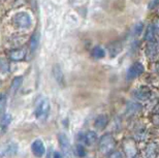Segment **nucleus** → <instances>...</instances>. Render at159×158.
<instances>
[{
    "instance_id": "1",
    "label": "nucleus",
    "mask_w": 159,
    "mask_h": 158,
    "mask_svg": "<svg viewBox=\"0 0 159 158\" xmlns=\"http://www.w3.org/2000/svg\"><path fill=\"white\" fill-rule=\"evenodd\" d=\"M116 147V141L113 138L111 133H106L101 137L99 141V145H98V149L99 152L103 155H107L111 152H113Z\"/></svg>"
},
{
    "instance_id": "15",
    "label": "nucleus",
    "mask_w": 159,
    "mask_h": 158,
    "mask_svg": "<svg viewBox=\"0 0 159 158\" xmlns=\"http://www.w3.org/2000/svg\"><path fill=\"white\" fill-rule=\"evenodd\" d=\"M107 123H109V119H107V117L106 115H100L98 116L96 120H95L94 122V125L95 127L98 128V129H103L107 127Z\"/></svg>"
},
{
    "instance_id": "27",
    "label": "nucleus",
    "mask_w": 159,
    "mask_h": 158,
    "mask_svg": "<svg viewBox=\"0 0 159 158\" xmlns=\"http://www.w3.org/2000/svg\"><path fill=\"white\" fill-rule=\"evenodd\" d=\"M134 158H138V157H134Z\"/></svg>"
},
{
    "instance_id": "18",
    "label": "nucleus",
    "mask_w": 159,
    "mask_h": 158,
    "mask_svg": "<svg viewBox=\"0 0 159 158\" xmlns=\"http://www.w3.org/2000/svg\"><path fill=\"white\" fill-rule=\"evenodd\" d=\"M17 152V146L15 144H9L7 147L4 148L2 153H0V155L5 156V155H14Z\"/></svg>"
},
{
    "instance_id": "12",
    "label": "nucleus",
    "mask_w": 159,
    "mask_h": 158,
    "mask_svg": "<svg viewBox=\"0 0 159 158\" xmlns=\"http://www.w3.org/2000/svg\"><path fill=\"white\" fill-rule=\"evenodd\" d=\"M96 141H97V134L94 131L89 130L86 133H84V135H82V142L85 145H87V146H91V145L95 144Z\"/></svg>"
},
{
    "instance_id": "23",
    "label": "nucleus",
    "mask_w": 159,
    "mask_h": 158,
    "mask_svg": "<svg viewBox=\"0 0 159 158\" xmlns=\"http://www.w3.org/2000/svg\"><path fill=\"white\" fill-rule=\"evenodd\" d=\"M109 158H123V156L119 151H113L109 154Z\"/></svg>"
},
{
    "instance_id": "3",
    "label": "nucleus",
    "mask_w": 159,
    "mask_h": 158,
    "mask_svg": "<svg viewBox=\"0 0 159 158\" xmlns=\"http://www.w3.org/2000/svg\"><path fill=\"white\" fill-rule=\"evenodd\" d=\"M50 113V102L48 98H43L35 109V116L39 120H46Z\"/></svg>"
},
{
    "instance_id": "17",
    "label": "nucleus",
    "mask_w": 159,
    "mask_h": 158,
    "mask_svg": "<svg viewBox=\"0 0 159 158\" xmlns=\"http://www.w3.org/2000/svg\"><path fill=\"white\" fill-rule=\"evenodd\" d=\"M22 82H23V79H22V77H17V78L14 79V81H12V83H11V93H16L19 89H20V87L22 85Z\"/></svg>"
},
{
    "instance_id": "21",
    "label": "nucleus",
    "mask_w": 159,
    "mask_h": 158,
    "mask_svg": "<svg viewBox=\"0 0 159 158\" xmlns=\"http://www.w3.org/2000/svg\"><path fill=\"white\" fill-rule=\"evenodd\" d=\"M11 122V116L8 115V114H5V115L2 117V120H1V127L6 128Z\"/></svg>"
},
{
    "instance_id": "16",
    "label": "nucleus",
    "mask_w": 159,
    "mask_h": 158,
    "mask_svg": "<svg viewBox=\"0 0 159 158\" xmlns=\"http://www.w3.org/2000/svg\"><path fill=\"white\" fill-rule=\"evenodd\" d=\"M53 74H54V78L56 79V81L58 82L59 85H63V84H64V77H63L61 68H60L58 65H56L55 67H54Z\"/></svg>"
},
{
    "instance_id": "6",
    "label": "nucleus",
    "mask_w": 159,
    "mask_h": 158,
    "mask_svg": "<svg viewBox=\"0 0 159 158\" xmlns=\"http://www.w3.org/2000/svg\"><path fill=\"white\" fill-rule=\"evenodd\" d=\"M144 72V65L139 62H135L130 66L127 71V80H133L136 79Z\"/></svg>"
},
{
    "instance_id": "25",
    "label": "nucleus",
    "mask_w": 159,
    "mask_h": 158,
    "mask_svg": "<svg viewBox=\"0 0 159 158\" xmlns=\"http://www.w3.org/2000/svg\"><path fill=\"white\" fill-rule=\"evenodd\" d=\"M158 1L159 0H152V1L150 2V4H149V9H153V8L156 7V6L158 5Z\"/></svg>"
},
{
    "instance_id": "19",
    "label": "nucleus",
    "mask_w": 159,
    "mask_h": 158,
    "mask_svg": "<svg viewBox=\"0 0 159 158\" xmlns=\"http://www.w3.org/2000/svg\"><path fill=\"white\" fill-rule=\"evenodd\" d=\"M92 55L95 59H100V58H103L106 53H104L103 49H101L100 47H95V48L92 50Z\"/></svg>"
},
{
    "instance_id": "10",
    "label": "nucleus",
    "mask_w": 159,
    "mask_h": 158,
    "mask_svg": "<svg viewBox=\"0 0 159 158\" xmlns=\"http://www.w3.org/2000/svg\"><path fill=\"white\" fill-rule=\"evenodd\" d=\"M158 145L155 142H151L146 146L144 150V158H157Z\"/></svg>"
},
{
    "instance_id": "13",
    "label": "nucleus",
    "mask_w": 159,
    "mask_h": 158,
    "mask_svg": "<svg viewBox=\"0 0 159 158\" xmlns=\"http://www.w3.org/2000/svg\"><path fill=\"white\" fill-rule=\"evenodd\" d=\"M157 35V25L156 24H150L146 30L145 33V39L147 42H151V40H155Z\"/></svg>"
},
{
    "instance_id": "24",
    "label": "nucleus",
    "mask_w": 159,
    "mask_h": 158,
    "mask_svg": "<svg viewBox=\"0 0 159 158\" xmlns=\"http://www.w3.org/2000/svg\"><path fill=\"white\" fill-rule=\"evenodd\" d=\"M5 105H6V97L4 95L0 96V111L5 106Z\"/></svg>"
},
{
    "instance_id": "2",
    "label": "nucleus",
    "mask_w": 159,
    "mask_h": 158,
    "mask_svg": "<svg viewBox=\"0 0 159 158\" xmlns=\"http://www.w3.org/2000/svg\"><path fill=\"white\" fill-rule=\"evenodd\" d=\"M12 23L17 28H21V29H27L31 26L32 22H31L30 16L27 12H18L12 18Z\"/></svg>"
},
{
    "instance_id": "22",
    "label": "nucleus",
    "mask_w": 159,
    "mask_h": 158,
    "mask_svg": "<svg viewBox=\"0 0 159 158\" xmlns=\"http://www.w3.org/2000/svg\"><path fill=\"white\" fill-rule=\"evenodd\" d=\"M75 154H77L79 157H84L86 155V150L83 145H78L77 149H75Z\"/></svg>"
},
{
    "instance_id": "11",
    "label": "nucleus",
    "mask_w": 159,
    "mask_h": 158,
    "mask_svg": "<svg viewBox=\"0 0 159 158\" xmlns=\"http://www.w3.org/2000/svg\"><path fill=\"white\" fill-rule=\"evenodd\" d=\"M26 50L24 48L14 49L9 52V59L11 61H22L26 58Z\"/></svg>"
},
{
    "instance_id": "26",
    "label": "nucleus",
    "mask_w": 159,
    "mask_h": 158,
    "mask_svg": "<svg viewBox=\"0 0 159 158\" xmlns=\"http://www.w3.org/2000/svg\"><path fill=\"white\" fill-rule=\"evenodd\" d=\"M53 158H62V155L60 152H55L54 153V157Z\"/></svg>"
},
{
    "instance_id": "9",
    "label": "nucleus",
    "mask_w": 159,
    "mask_h": 158,
    "mask_svg": "<svg viewBox=\"0 0 159 158\" xmlns=\"http://www.w3.org/2000/svg\"><path fill=\"white\" fill-rule=\"evenodd\" d=\"M31 150H32L33 155L39 158L43 157L46 153V147L40 140H35L33 142L32 145H31Z\"/></svg>"
},
{
    "instance_id": "4",
    "label": "nucleus",
    "mask_w": 159,
    "mask_h": 158,
    "mask_svg": "<svg viewBox=\"0 0 159 158\" xmlns=\"http://www.w3.org/2000/svg\"><path fill=\"white\" fill-rule=\"evenodd\" d=\"M123 149L126 158H134L138 155V148H136L134 140L132 138H127L124 141Z\"/></svg>"
},
{
    "instance_id": "5",
    "label": "nucleus",
    "mask_w": 159,
    "mask_h": 158,
    "mask_svg": "<svg viewBox=\"0 0 159 158\" xmlns=\"http://www.w3.org/2000/svg\"><path fill=\"white\" fill-rule=\"evenodd\" d=\"M133 96H134L138 100H141V102H147V100H149L151 98L152 90L149 87L141 86L136 90H134V92H133Z\"/></svg>"
},
{
    "instance_id": "14",
    "label": "nucleus",
    "mask_w": 159,
    "mask_h": 158,
    "mask_svg": "<svg viewBox=\"0 0 159 158\" xmlns=\"http://www.w3.org/2000/svg\"><path fill=\"white\" fill-rule=\"evenodd\" d=\"M39 33L34 32L32 34V36H31L30 42H29V50H30L31 54H33L36 51L37 47H39Z\"/></svg>"
},
{
    "instance_id": "20",
    "label": "nucleus",
    "mask_w": 159,
    "mask_h": 158,
    "mask_svg": "<svg viewBox=\"0 0 159 158\" xmlns=\"http://www.w3.org/2000/svg\"><path fill=\"white\" fill-rule=\"evenodd\" d=\"M9 70L8 61H6L4 58H0V72H7Z\"/></svg>"
},
{
    "instance_id": "7",
    "label": "nucleus",
    "mask_w": 159,
    "mask_h": 158,
    "mask_svg": "<svg viewBox=\"0 0 159 158\" xmlns=\"http://www.w3.org/2000/svg\"><path fill=\"white\" fill-rule=\"evenodd\" d=\"M58 141H59L60 147H61V150H62L63 154H64V156L65 157H70L71 146H70V143H69L68 138L66 137L64 133H59Z\"/></svg>"
},
{
    "instance_id": "28",
    "label": "nucleus",
    "mask_w": 159,
    "mask_h": 158,
    "mask_svg": "<svg viewBox=\"0 0 159 158\" xmlns=\"http://www.w3.org/2000/svg\"><path fill=\"white\" fill-rule=\"evenodd\" d=\"M0 1H2V0H0Z\"/></svg>"
},
{
    "instance_id": "8",
    "label": "nucleus",
    "mask_w": 159,
    "mask_h": 158,
    "mask_svg": "<svg viewBox=\"0 0 159 158\" xmlns=\"http://www.w3.org/2000/svg\"><path fill=\"white\" fill-rule=\"evenodd\" d=\"M146 54L149 60L151 61H155L158 56V43L156 40H151L148 43L147 47H146Z\"/></svg>"
}]
</instances>
